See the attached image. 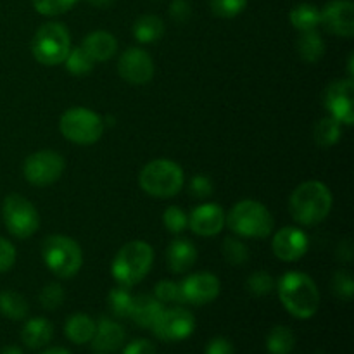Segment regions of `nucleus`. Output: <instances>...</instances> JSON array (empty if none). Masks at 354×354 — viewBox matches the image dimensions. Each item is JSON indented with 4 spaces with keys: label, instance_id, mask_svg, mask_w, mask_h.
<instances>
[{
    "label": "nucleus",
    "instance_id": "6",
    "mask_svg": "<svg viewBox=\"0 0 354 354\" xmlns=\"http://www.w3.org/2000/svg\"><path fill=\"white\" fill-rule=\"evenodd\" d=\"M41 259L54 277L62 280L78 275L83 266V251L75 239L52 234L41 242Z\"/></svg>",
    "mask_w": 354,
    "mask_h": 354
},
{
    "label": "nucleus",
    "instance_id": "31",
    "mask_svg": "<svg viewBox=\"0 0 354 354\" xmlns=\"http://www.w3.org/2000/svg\"><path fill=\"white\" fill-rule=\"evenodd\" d=\"M62 64L66 66L69 75L86 76L93 71L95 62L92 61V57H90V55L83 50L82 45H80V47H71V50L68 52V55H66Z\"/></svg>",
    "mask_w": 354,
    "mask_h": 354
},
{
    "label": "nucleus",
    "instance_id": "50",
    "mask_svg": "<svg viewBox=\"0 0 354 354\" xmlns=\"http://www.w3.org/2000/svg\"><path fill=\"white\" fill-rule=\"evenodd\" d=\"M95 354H106V353H95Z\"/></svg>",
    "mask_w": 354,
    "mask_h": 354
},
{
    "label": "nucleus",
    "instance_id": "40",
    "mask_svg": "<svg viewBox=\"0 0 354 354\" xmlns=\"http://www.w3.org/2000/svg\"><path fill=\"white\" fill-rule=\"evenodd\" d=\"M189 189L190 194L197 197V199H207L209 196H213L214 183L207 175H194L190 178Z\"/></svg>",
    "mask_w": 354,
    "mask_h": 354
},
{
    "label": "nucleus",
    "instance_id": "22",
    "mask_svg": "<svg viewBox=\"0 0 354 354\" xmlns=\"http://www.w3.org/2000/svg\"><path fill=\"white\" fill-rule=\"evenodd\" d=\"M54 337V325L45 317H35L24 324L21 341L30 349H41Z\"/></svg>",
    "mask_w": 354,
    "mask_h": 354
},
{
    "label": "nucleus",
    "instance_id": "26",
    "mask_svg": "<svg viewBox=\"0 0 354 354\" xmlns=\"http://www.w3.org/2000/svg\"><path fill=\"white\" fill-rule=\"evenodd\" d=\"M342 124L332 116H325L313 127V138L318 147L330 149L337 145L342 138Z\"/></svg>",
    "mask_w": 354,
    "mask_h": 354
},
{
    "label": "nucleus",
    "instance_id": "37",
    "mask_svg": "<svg viewBox=\"0 0 354 354\" xmlns=\"http://www.w3.org/2000/svg\"><path fill=\"white\" fill-rule=\"evenodd\" d=\"M152 296L161 304H183L180 283L173 282V280H159L154 286V294Z\"/></svg>",
    "mask_w": 354,
    "mask_h": 354
},
{
    "label": "nucleus",
    "instance_id": "47",
    "mask_svg": "<svg viewBox=\"0 0 354 354\" xmlns=\"http://www.w3.org/2000/svg\"><path fill=\"white\" fill-rule=\"evenodd\" d=\"M0 354H24L23 349L17 348V346H6V348L0 351Z\"/></svg>",
    "mask_w": 354,
    "mask_h": 354
},
{
    "label": "nucleus",
    "instance_id": "48",
    "mask_svg": "<svg viewBox=\"0 0 354 354\" xmlns=\"http://www.w3.org/2000/svg\"><path fill=\"white\" fill-rule=\"evenodd\" d=\"M40 354H71V353L64 348H50V349H45V351H41Z\"/></svg>",
    "mask_w": 354,
    "mask_h": 354
},
{
    "label": "nucleus",
    "instance_id": "4",
    "mask_svg": "<svg viewBox=\"0 0 354 354\" xmlns=\"http://www.w3.org/2000/svg\"><path fill=\"white\" fill-rule=\"evenodd\" d=\"M225 227L241 239H266L272 235L275 221L265 204L254 199H242L227 213Z\"/></svg>",
    "mask_w": 354,
    "mask_h": 354
},
{
    "label": "nucleus",
    "instance_id": "15",
    "mask_svg": "<svg viewBox=\"0 0 354 354\" xmlns=\"http://www.w3.org/2000/svg\"><path fill=\"white\" fill-rule=\"evenodd\" d=\"M320 26L327 33L341 38L354 35V6L351 0H330L320 9Z\"/></svg>",
    "mask_w": 354,
    "mask_h": 354
},
{
    "label": "nucleus",
    "instance_id": "1",
    "mask_svg": "<svg viewBox=\"0 0 354 354\" xmlns=\"http://www.w3.org/2000/svg\"><path fill=\"white\" fill-rule=\"evenodd\" d=\"M279 299L290 317L310 320L320 308V290L308 273L290 270L280 277L275 286Z\"/></svg>",
    "mask_w": 354,
    "mask_h": 354
},
{
    "label": "nucleus",
    "instance_id": "36",
    "mask_svg": "<svg viewBox=\"0 0 354 354\" xmlns=\"http://www.w3.org/2000/svg\"><path fill=\"white\" fill-rule=\"evenodd\" d=\"M332 292L337 299L349 303L354 296V279L349 270H337L332 277Z\"/></svg>",
    "mask_w": 354,
    "mask_h": 354
},
{
    "label": "nucleus",
    "instance_id": "35",
    "mask_svg": "<svg viewBox=\"0 0 354 354\" xmlns=\"http://www.w3.org/2000/svg\"><path fill=\"white\" fill-rule=\"evenodd\" d=\"M162 225L173 235H180L189 228V214L180 206H168L162 213Z\"/></svg>",
    "mask_w": 354,
    "mask_h": 354
},
{
    "label": "nucleus",
    "instance_id": "11",
    "mask_svg": "<svg viewBox=\"0 0 354 354\" xmlns=\"http://www.w3.org/2000/svg\"><path fill=\"white\" fill-rule=\"evenodd\" d=\"M151 330L159 341L182 342L196 330V317L178 304L173 308H165Z\"/></svg>",
    "mask_w": 354,
    "mask_h": 354
},
{
    "label": "nucleus",
    "instance_id": "28",
    "mask_svg": "<svg viewBox=\"0 0 354 354\" xmlns=\"http://www.w3.org/2000/svg\"><path fill=\"white\" fill-rule=\"evenodd\" d=\"M0 313L9 320H24L30 313V304L23 294L16 292V290H2L0 292Z\"/></svg>",
    "mask_w": 354,
    "mask_h": 354
},
{
    "label": "nucleus",
    "instance_id": "21",
    "mask_svg": "<svg viewBox=\"0 0 354 354\" xmlns=\"http://www.w3.org/2000/svg\"><path fill=\"white\" fill-rule=\"evenodd\" d=\"M162 310H165V304L159 303L154 296L138 294V296H133V304H131L128 318H131L133 324L140 328H151Z\"/></svg>",
    "mask_w": 354,
    "mask_h": 354
},
{
    "label": "nucleus",
    "instance_id": "29",
    "mask_svg": "<svg viewBox=\"0 0 354 354\" xmlns=\"http://www.w3.org/2000/svg\"><path fill=\"white\" fill-rule=\"evenodd\" d=\"M296 348V335L292 328L277 325L266 335V351L268 354H292Z\"/></svg>",
    "mask_w": 354,
    "mask_h": 354
},
{
    "label": "nucleus",
    "instance_id": "19",
    "mask_svg": "<svg viewBox=\"0 0 354 354\" xmlns=\"http://www.w3.org/2000/svg\"><path fill=\"white\" fill-rule=\"evenodd\" d=\"M197 256H199V251L192 241L183 237L173 239L166 249V263H168L169 272L183 275L196 265Z\"/></svg>",
    "mask_w": 354,
    "mask_h": 354
},
{
    "label": "nucleus",
    "instance_id": "16",
    "mask_svg": "<svg viewBox=\"0 0 354 354\" xmlns=\"http://www.w3.org/2000/svg\"><path fill=\"white\" fill-rule=\"evenodd\" d=\"M310 249V237L299 227H283L273 234L272 251L283 263H296Z\"/></svg>",
    "mask_w": 354,
    "mask_h": 354
},
{
    "label": "nucleus",
    "instance_id": "7",
    "mask_svg": "<svg viewBox=\"0 0 354 354\" xmlns=\"http://www.w3.org/2000/svg\"><path fill=\"white\" fill-rule=\"evenodd\" d=\"M106 120L88 107H69L59 118V131L68 142L76 145H93L102 138Z\"/></svg>",
    "mask_w": 354,
    "mask_h": 354
},
{
    "label": "nucleus",
    "instance_id": "32",
    "mask_svg": "<svg viewBox=\"0 0 354 354\" xmlns=\"http://www.w3.org/2000/svg\"><path fill=\"white\" fill-rule=\"evenodd\" d=\"M107 304H109L111 313L116 318H128L133 304V296L130 292V287L116 286L107 296Z\"/></svg>",
    "mask_w": 354,
    "mask_h": 354
},
{
    "label": "nucleus",
    "instance_id": "42",
    "mask_svg": "<svg viewBox=\"0 0 354 354\" xmlns=\"http://www.w3.org/2000/svg\"><path fill=\"white\" fill-rule=\"evenodd\" d=\"M190 16H192V9L185 0H173L171 6H169V17L175 23H185Z\"/></svg>",
    "mask_w": 354,
    "mask_h": 354
},
{
    "label": "nucleus",
    "instance_id": "24",
    "mask_svg": "<svg viewBox=\"0 0 354 354\" xmlns=\"http://www.w3.org/2000/svg\"><path fill=\"white\" fill-rule=\"evenodd\" d=\"M135 40L142 45H151L161 40L165 35V21L156 14H144L131 26Z\"/></svg>",
    "mask_w": 354,
    "mask_h": 354
},
{
    "label": "nucleus",
    "instance_id": "41",
    "mask_svg": "<svg viewBox=\"0 0 354 354\" xmlns=\"http://www.w3.org/2000/svg\"><path fill=\"white\" fill-rule=\"evenodd\" d=\"M17 258V251L14 248V244L7 239L0 237V273L9 272L14 266Z\"/></svg>",
    "mask_w": 354,
    "mask_h": 354
},
{
    "label": "nucleus",
    "instance_id": "27",
    "mask_svg": "<svg viewBox=\"0 0 354 354\" xmlns=\"http://www.w3.org/2000/svg\"><path fill=\"white\" fill-rule=\"evenodd\" d=\"M289 21L294 30H297L299 33L318 30V26H320V9L313 6V3H297V6L290 9Z\"/></svg>",
    "mask_w": 354,
    "mask_h": 354
},
{
    "label": "nucleus",
    "instance_id": "45",
    "mask_svg": "<svg viewBox=\"0 0 354 354\" xmlns=\"http://www.w3.org/2000/svg\"><path fill=\"white\" fill-rule=\"evenodd\" d=\"M337 259L342 263H351L353 261V256H354V249H353V242L349 239H344V241L339 242L337 245Z\"/></svg>",
    "mask_w": 354,
    "mask_h": 354
},
{
    "label": "nucleus",
    "instance_id": "46",
    "mask_svg": "<svg viewBox=\"0 0 354 354\" xmlns=\"http://www.w3.org/2000/svg\"><path fill=\"white\" fill-rule=\"evenodd\" d=\"M86 3H90L92 7H97V9H107V7L113 6L116 0H85Z\"/></svg>",
    "mask_w": 354,
    "mask_h": 354
},
{
    "label": "nucleus",
    "instance_id": "12",
    "mask_svg": "<svg viewBox=\"0 0 354 354\" xmlns=\"http://www.w3.org/2000/svg\"><path fill=\"white\" fill-rule=\"evenodd\" d=\"M324 106L328 116L337 120L342 127L354 124V80H334L324 92Z\"/></svg>",
    "mask_w": 354,
    "mask_h": 354
},
{
    "label": "nucleus",
    "instance_id": "5",
    "mask_svg": "<svg viewBox=\"0 0 354 354\" xmlns=\"http://www.w3.org/2000/svg\"><path fill=\"white\" fill-rule=\"evenodd\" d=\"M138 185L147 196L156 199H171L182 192L185 173L173 159H152L138 173Z\"/></svg>",
    "mask_w": 354,
    "mask_h": 354
},
{
    "label": "nucleus",
    "instance_id": "33",
    "mask_svg": "<svg viewBox=\"0 0 354 354\" xmlns=\"http://www.w3.org/2000/svg\"><path fill=\"white\" fill-rule=\"evenodd\" d=\"M245 289L254 297H266L275 289V280L266 270H258L252 272L245 280Z\"/></svg>",
    "mask_w": 354,
    "mask_h": 354
},
{
    "label": "nucleus",
    "instance_id": "39",
    "mask_svg": "<svg viewBox=\"0 0 354 354\" xmlns=\"http://www.w3.org/2000/svg\"><path fill=\"white\" fill-rule=\"evenodd\" d=\"M248 7V0H209L211 12L221 19L237 17Z\"/></svg>",
    "mask_w": 354,
    "mask_h": 354
},
{
    "label": "nucleus",
    "instance_id": "2",
    "mask_svg": "<svg viewBox=\"0 0 354 354\" xmlns=\"http://www.w3.org/2000/svg\"><path fill=\"white\" fill-rule=\"evenodd\" d=\"M334 206L330 189L324 182L308 180L299 183L289 197V213L301 227H317L327 220Z\"/></svg>",
    "mask_w": 354,
    "mask_h": 354
},
{
    "label": "nucleus",
    "instance_id": "30",
    "mask_svg": "<svg viewBox=\"0 0 354 354\" xmlns=\"http://www.w3.org/2000/svg\"><path fill=\"white\" fill-rule=\"evenodd\" d=\"M221 254H223L225 261L232 266H244L251 258L249 248L237 235L225 239L223 245H221Z\"/></svg>",
    "mask_w": 354,
    "mask_h": 354
},
{
    "label": "nucleus",
    "instance_id": "49",
    "mask_svg": "<svg viewBox=\"0 0 354 354\" xmlns=\"http://www.w3.org/2000/svg\"><path fill=\"white\" fill-rule=\"evenodd\" d=\"M348 78H354V54L348 57Z\"/></svg>",
    "mask_w": 354,
    "mask_h": 354
},
{
    "label": "nucleus",
    "instance_id": "38",
    "mask_svg": "<svg viewBox=\"0 0 354 354\" xmlns=\"http://www.w3.org/2000/svg\"><path fill=\"white\" fill-rule=\"evenodd\" d=\"M76 2H78V0H31L33 9L37 10L38 14L47 17L62 16V14H66L68 10H71Z\"/></svg>",
    "mask_w": 354,
    "mask_h": 354
},
{
    "label": "nucleus",
    "instance_id": "34",
    "mask_svg": "<svg viewBox=\"0 0 354 354\" xmlns=\"http://www.w3.org/2000/svg\"><path fill=\"white\" fill-rule=\"evenodd\" d=\"M38 299H40V306L45 311H55L62 306L66 299V290L61 283L50 282L45 283L41 287L40 294H38Z\"/></svg>",
    "mask_w": 354,
    "mask_h": 354
},
{
    "label": "nucleus",
    "instance_id": "9",
    "mask_svg": "<svg viewBox=\"0 0 354 354\" xmlns=\"http://www.w3.org/2000/svg\"><path fill=\"white\" fill-rule=\"evenodd\" d=\"M2 220L7 232L17 239H30L40 228V214L31 201L9 194L2 203Z\"/></svg>",
    "mask_w": 354,
    "mask_h": 354
},
{
    "label": "nucleus",
    "instance_id": "44",
    "mask_svg": "<svg viewBox=\"0 0 354 354\" xmlns=\"http://www.w3.org/2000/svg\"><path fill=\"white\" fill-rule=\"evenodd\" d=\"M204 354H235V349L227 337H213L207 342Z\"/></svg>",
    "mask_w": 354,
    "mask_h": 354
},
{
    "label": "nucleus",
    "instance_id": "8",
    "mask_svg": "<svg viewBox=\"0 0 354 354\" xmlns=\"http://www.w3.org/2000/svg\"><path fill=\"white\" fill-rule=\"evenodd\" d=\"M71 50V33L59 21L41 24L31 40V54L41 66H59Z\"/></svg>",
    "mask_w": 354,
    "mask_h": 354
},
{
    "label": "nucleus",
    "instance_id": "23",
    "mask_svg": "<svg viewBox=\"0 0 354 354\" xmlns=\"http://www.w3.org/2000/svg\"><path fill=\"white\" fill-rule=\"evenodd\" d=\"M95 320L86 313H73L64 324V334L73 344H88L95 334Z\"/></svg>",
    "mask_w": 354,
    "mask_h": 354
},
{
    "label": "nucleus",
    "instance_id": "25",
    "mask_svg": "<svg viewBox=\"0 0 354 354\" xmlns=\"http://www.w3.org/2000/svg\"><path fill=\"white\" fill-rule=\"evenodd\" d=\"M296 48L297 54L304 62L315 64L325 55V40L318 30L303 31L301 37L297 38Z\"/></svg>",
    "mask_w": 354,
    "mask_h": 354
},
{
    "label": "nucleus",
    "instance_id": "14",
    "mask_svg": "<svg viewBox=\"0 0 354 354\" xmlns=\"http://www.w3.org/2000/svg\"><path fill=\"white\" fill-rule=\"evenodd\" d=\"M180 289H182L183 304L206 306L220 296L221 282L214 273L196 272L187 275L180 282Z\"/></svg>",
    "mask_w": 354,
    "mask_h": 354
},
{
    "label": "nucleus",
    "instance_id": "20",
    "mask_svg": "<svg viewBox=\"0 0 354 354\" xmlns=\"http://www.w3.org/2000/svg\"><path fill=\"white\" fill-rule=\"evenodd\" d=\"M82 48L92 57L93 62H106L116 55L118 40L109 31L97 30L83 38Z\"/></svg>",
    "mask_w": 354,
    "mask_h": 354
},
{
    "label": "nucleus",
    "instance_id": "3",
    "mask_svg": "<svg viewBox=\"0 0 354 354\" xmlns=\"http://www.w3.org/2000/svg\"><path fill=\"white\" fill-rule=\"evenodd\" d=\"M154 265V249L145 241H130L121 245L111 263V273L118 286L133 287L140 283Z\"/></svg>",
    "mask_w": 354,
    "mask_h": 354
},
{
    "label": "nucleus",
    "instance_id": "18",
    "mask_svg": "<svg viewBox=\"0 0 354 354\" xmlns=\"http://www.w3.org/2000/svg\"><path fill=\"white\" fill-rule=\"evenodd\" d=\"M95 334L92 337V348L97 353H116L123 348L127 341V332L123 325L118 324L116 320L107 317H100L99 322H95Z\"/></svg>",
    "mask_w": 354,
    "mask_h": 354
},
{
    "label": "nucleus",
    "instance_id": "13",
    "mask_svg": "<svg viewBox=\"0 0 354 354\" xmlns=\"http://www.w3.org/2000/svg\"><path fill=\"white\" fill-rule=\"evenodd\" d=\"M154 61L142 47H128L118 59V75L130 85H145L154 78Z\"/></svg>",
    "mask_w": 354,
    "mask_h": 354
},
{
    "label": "nucleus",
    "instance_id": "43",
    "mask_svg": "<svg viewBox=\"0 0 354 354\" xmlns=\"http://www.w3.org/2000/svg\"><path fill=\"white\" fill-rule=\"evenodd\" d=\"M123 354H158V349L149 339H135L123 349Z\"/></svg>",
    "mask_w": 354,
    "mask_h": 354
},
{
    "label": "nucleus",
    "instance_id": "17",
    "mask_svg": "<svg viewBox=\"0 0 354 354\" xmlns=\"http://www.w3.org/2000/svg\"><path fill=\"white\" fill-rule=\"evenodd\" d=\"M227 213L216 203H204L189 214V228L197 237H216L225 228Z\"/></svg>",
    "mask_w": 354,
    "mask_h": 354
},
{
    "label": "nucleus",
    "instance_id": "10",
    "mask_svg": "<svg viewBox=\"0 0 354 354\" xmlns=\"http://www.w3.org/2000/svg\"><path fill=\"white\" fill-rule=\"evenodd\" d=\"M66 169V159L59 152L41 149L28 156L23 162V176L30 185L48 187L57 182Z\"/></svg>",
    "mask_w": 354,
    "mask_h": 354
}]
</instances>
